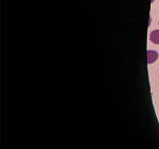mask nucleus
Returning <instances> with one entry per match:
<instances>
[{"label": "nucleus", "mask_w": 159, "mask_h": 149, "mask_svg": "<svg viewBox=\"0 0 159 149\" xmlns=\"http://www.w3.org/2000/svg\"><path fill=\"white\" fill-rule=\"evenodd\" d=\"M150 40L155 45H159V30H154L151 32Z\"/></svg>", "instance_id": "obj_2"}, {"label": "nucleus", "mask_w": 159, "mask_h": 149, "mask_svg": "<svg viewBox=\"0 0 159 149\" xmlns=\"http://www.w3.org/2000/svg\"><path fill=\"white\" fill-rule=\"evenodd\" d=\"M158 58V53L154 50H148V64H154L156 59Z\"/></svg>", "instance_id": "obj_1"}]
</instances>
